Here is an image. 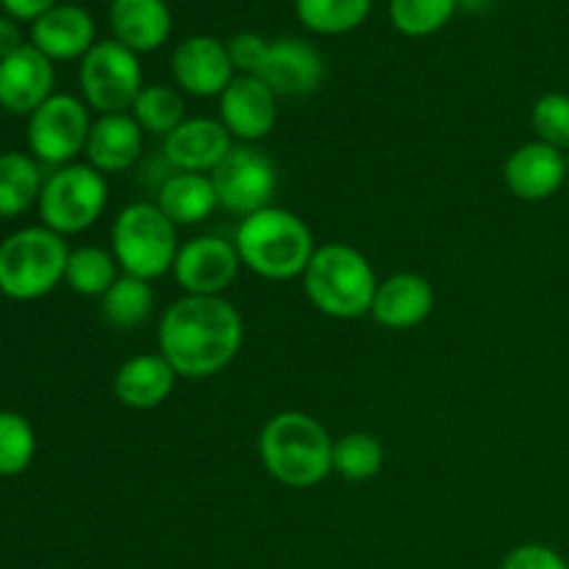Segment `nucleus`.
Listing matches in <instances>:
<instances>
[{
	"label": "nucleus",
	"instance_id": "obj_1",
	"mask_svg": "<svg viewBox=\"0 0 569 569\" xmlns=\"http://www.w3.org/2000/svg\"><path fill=\"white\" fill-rule=\"evenodd\" d=\"M244 322L228 298L183 295L159 317V353L178 378L220 376L239 356Z\"/></svg>",
	"mask_w": 569,
	"mask_h": 569
},
{
	"label": "nucleus",
	"instance_id": "obj_2",
	"mask_svg": "<svg viewBox=\"0 0 569 569\" xmlns=\"http://www.w3.org/2000/svg\"><path fill=\"white\" fill-rule=\"evenodd\" d=\"M259 459L289 489H315L333 472V439L306 411H278L259 433Z\"/></svg>",
	"mask_w": 569,
	"mask_h": 569
},
{
	"label": "nucleus",
	"instance_id": "obj_3",
	"mask_svg": "<svg viewBox=\"0 0 569 569\" xmlns=\"http://www.w3.org/2000/svg\"><path fill=\"white\" fill-rule=\"evenodd\" d=\"M233 244L253 276L264 281H292L303 278L311 256H315V233L295 211L267 206L256 214L242 217Z\"/></svg>",
	"mask_w": 569,
	"mask_h": 569
},
{
	"label": "nucleus",
	"instance_id": "obj_4",
	"mask_svg": "<svg viewBox=\"0 0 569 569\" xmlns=\"http://www.w3.org/2000/svg\"><path fill=\"white\" fill-rule=\"evenodd\" d=\"M378 276L370 259L353 244L331 242L315 250L303 272L306 298L333 320H359L372 309Z\"/></svg>",
	"mask_w": 569,
	"mask_h": 569
},
{
	"label": "nucleus",
	"instance_id": "obj_5",
	"mask_svg": "<svg viewBox=\"0 0 569 569\" xmlns=\"http://www.w3.org/2000/svg\"><path fill=\"white\" fill-rule=\"evenodd\" d=\"M64 237L44 226L20 228L0 242V292L11 300H39L53 292L67 272Z\"/></svg>",
	"mask_w": 569,
	"mask_h": 569
},
{
	"label": "nucleus",
	"instance_id": "obj_6",
	"mask_svg": "<svg viewBox=\"0 0 569 569\" xmlns=\"http://www.w3.org/2000/svg\"><path fill=\"white\" fill-rule=\"evenodd\" d=\"M178 248H181L178 226L167 220L164 211L150 200L126 206L114 217L111 253L126 276L142 278V281H156V278L167 276L176 264Z\"/></svg>",
	"mask_w": 569,
	"mask_h": 569
},
{
	"label": "nucleus",
	"instance_id": "obj_7",
	"mask_svg": "<svg viewBox=\"0 0 569 569\" xmlns=\"http://www.w3.org/2000/svg\"><path fill=\"white\" fill-rule=\"evenodd\" d=\"M106 203H109L106 176H100L94 167L72 161L67 167H56L44 178L37 209L44 228L59 237H76L103 217Z\"/></svg>",
	"mask_w": 569,
	"mask_h": 569
},
{
	"label": "nucleus",
	"instance_id": "obj_8",
	"mask_svg": "<svg viewBox=\"0 0 569 569\" xmlns=\"http://www.w3.org/2000/svg\"><path fill=\"white\" fill-rule=\"evenodd\" d=\"M78 83H81L83 103L100 114H122L137 103L142 83V64L133 50L120 44L117 39L94 42L78 67Z\"/></svg>",
	"mask_w": 569,
	"mask_h": 569
},
{
	"label": "nucleus",
	"instance_id": "obj_9",
	"mask_svg": "<svg viewBox=\"0 0 569 569\" xmlns=\"http://www.w3.org/2000/svg\"><path fill=\"white\" fill-rule=\"evenodd\" d=\"M89 106L72 94H53L28 117V148L39 164L67 167L87 150Z\"/></svg>",
	"mask_w": 569,
	"mask_h": 569
},
{
	"label": "nucleus",
	"instance_id": "obj_10",
	"mask_svg": "<svg viewBox=\"0 0 569 569\" xmlns=\"http://www.w3.org/2000/svg\"><path fill=\"white\" fill-rule=\"evenodd\" d=\"M220 209L250 217L272 206L278 192V170L270 156L256 144H233L231 153L211 172Z\"/></svg>",
	"mask_w": 569,
	"mask_h": 569
},
{
	"label": "nucleus",
	"instance_id": "obj_11",
	"mask_svg": "<svg viewBox=\"0 0 569 569\" xmlns=\"http://www.w3.org/2000/svg\"><path fill=\"white\" fill-rule=\"evenodd\" d=\"M239 270H242V259L237 253V244L214 233L183 242L172 264V276L183 295H198V298H222L226 289L237 281Z\"/></svg>",
	"mask_w": 569,
	"mask_h": 569
},
{
	"label": "nucleus",
	"instance_id": "obj_12",
	"mask_svg": "<svg viewBox=\"0 0 569 569\" xmlns=\"http://www.w3.org/2000/svg\"><path fill=\"white\" fill-rule=\"evenodd\" d=\"M220 122L233 142L256 144L278 122V94L259 76H237L220 94Z\"/></svg>",
	"mask_w": 569,
	"mask_h": 569
},
{
	"label": "nucleus",
	"instance_id": "obj_13",
	"mask_svg": "<svg viewBox=\"0 0 569 569\" xmlns=\"http://www.w3.org/2000/svg\"><path fill=\"white\" fill-rule=\"evenodd\" d=\"M231 133L220 122V117H187L172 133H167L161 153L172 172H200L211 176L220 161L233 148Z\"/></svg>",
	"mask_w": 569,
	"mask_h": 569
},
{
	"label": "nucleus",
	"instance_id": "obj_14",
	"mask_svg": "<svg viewBox=\"0 0 569 569\" xmlns=\"http://www.w3.org/2000/svg\"><path fill=\"white\" fill-rule=\"evenodd\" d=\"M53 61L33 44H22L0 59V109L17 117H31L48 98H53Z\"/></svg>",
	"mask_w": 569,
	"mask_h": 569
},
{
	"label": "nucleus",
	"instance_id": "obj_15",
	"mask_svg": "<svg viewBox=\"0 0 569 569\" xmlns=\"http://www.w3.org/2000/svg\"><path fill=\"white\" fill-rule=\"evenodd\" d=\"M172 76L183 92L194 98H220L237 70L228 56V44L214 37H189L172 53Z\"/></svg>",
	"mask_w": 569,
	"mask_h": 569
},
{
	"label": "nucleus",
	"instance_id": "obj_16",
	"mask_svg": "<svg viewBox=\"0 0 569 569\" xmlns=\"http://www.w3.org/2000/svg\"><path fill=\"white\" fill-rule=\"evenodd\" d=\"M259 78L278 98H306L326 81V61L306 39H276L270 42Z\"/></svg>",
	"mask_w": 569,
	"mask_h": 569
},
{
	"label": "nucleus",
	"instance_id": "obj_17",
	"mask_svg": "<svg viewBox=\"0 0 569 569\" xmlns=\"http://www.w3.org/2000/svg\"><path fill=\"white\" fill-rule=\"evenodd\" d=\"M503 181L515 198L528 200V203H542V200L553 198L565 187V181H569L567 153L539 142V139L520 144L506 159Z\"/></svg>",
	"mask_w": 569,
	"mask_h": 569
},
{
	"label": "nucleus",
	"instance_id": "obj_18",
	"mask_svg": "<svg viewBox=\"0 0 569 569\" xmlns=\"http://www.w3.org/2000/svg\"><path fill=\"white\" fill-rule=\"evenodd\" d=\"M437 295L417 272H395L376 289L370 317L389 331H411L431 317Z\"/></svg>",
	"mask_w": 569,
	"mask_h": 569
},
{
	"label": "nucleus",
	"instance_id": "obj_19",
	"mask_svg": "<svg viewBox=\"0 0 569 569\" xmlns=\"http://www.w3.org/2000/svg\"><path fill=\"white\" fill-rule=\"evenodd\" d=\"M144 148V131L133 120L131 111L122 114H100L92 122L87 139V164L94 167L100 176H120L139 161Z\"/></svg>",
	"mask_w": 569,
	"mask_h": 569
},
{
	"label": "nucleus",
	"instance_id": "obj_20",
	"mask_svg": "<svg viewBox=\"0 0 569 569\" xmlns=\"http://www.w3.org/2000/svg\"><path fill=\"white\" fill-rule=\"evenodd\" d=\"M31 44L50 61L83 59L94 48L92 17L81 6H53L31 22Z\"/></svg>",
	"mask_w": 569,
	"mask_h": 569
},
{
	"label": "nucleus",
	"instance_id": "obj_21",
	"mask_svg": "<svg viewBox=\"0 0 569 569\" xmlns=\"http://www.w3.org/2000/svg\"><path fill=\"white\" fill-rule=\"evenodd\" d=\"M178 372L161 353H139L120 365L114 376V395L126 409L150 411L167 403L176 389Z\"/></svg>",
	"mask_w": 569,
	"mask_h": 569
},
{
	"label": "nucleus",
	"instance_id": "obj_22",
	"mask_svg": "<svg viewBox=\"0 0 569 569\" xmlns=\"http://www.w3.org/2000/svg\"><path fill=\"white\" fill-rule=\"evenodd\" d=\"M109 22L117 42L137 56L159 50L172 31V14L164 0H114Z\"/></svg>",
	"mask_w": 569,
	"mask_h": 569
},
{
	"label": "nucleus",
	"instance_id": "obj_23",
	"mask_svg": "<svg viewBox=\"0 0 569 569\" xmlns=\"http://www.w3.org/2000/svg\"><path fill=\"white\" fill-rule=\"evenodd\" d=\"M156 206L172 220L176 226H198L209 220L217 209V189L211 183V176L200 172H172L164 178V183L156 192Z\"/></svg>",
	"mask_w": 569,
	"mask_h": 569
},
{
	"label": "nucleus",
	"instance_id": "obj_24",
	"mask_svg": "<svg viewBox=\"0 0 569 569\" xmlns=\"http://www.w3.org/2000/svg\"><path fill=\"white\" fill-rule=\"evenodd\" d=\"M44 176L42 164L28 153H0V217L26 214L31 206L39 203Z\"/></svg>",
	"mask_w": 569,
	"mask_h": 569
},
{
	"label": "nucleus",
	"instance_id": "obj_25",
	"mask_svg": "<svg viewBox=\"0 0 569 569\" xmlns=\"http://www.w3.org/2000/svg\"><path fill=\"white\" fill-rule=\"evenodd\" d=\"M156 292L150 281L133 278L122 272L114 287L100 298V315L117 331H131V328L144 326L153 315Z\"/></svg>",
	"mask_w": 569,
	"mask_h": 569
},
{
	"label": "nucleus",
	"instance_id": "obj_26",
	"mask_svg": "<svg viewBox=\"0 0 569 569\" xmlns=\"http://www.w3.org/2000/svg\"><path fill=\"white\" fill-rule=\"evenodd\" d=\"M120 276V264L111 250L100 248V244H81V248L70 250L64 281L81 298H103Z\"/></svg>",
	"mask_w": 569,
	"mask_h": 569
},
{
	"label": "nucleus",
	"instance_id": "obj_27",
	"mask_svg": "<svg viewBox=\"0 0 569 569\" xmlns=\"http://www.w3.org/2000/svg\"><path fill=\"white\" fill-rule=\"evenodd\" d=\"M131 114L144 133L164 139L187 120V103L178 89L167 87V83H150L139 92Z\"/></svg>",
	"mask_w": 569,
	"mask_h": 569
},
{
	"label": "nucleus",
	"instance_id": "obj_28",
	"mask_svg": "<svg viewBox=\"0 0 569 569\" xmlns=\"http://www.w3.org/2000/svg\"><path fill=\"white\" fill-rule=\"evenodd\" d=\"M370 3L372 0H295V9L309 31L322 33V37H339L367 20Z\"/></svg>",
	"mask_w": 569,
	"mask_h": 569
},
{
	"label": "nucleus",
	"instance_id": "obj_29",
	"mask_svg": "<svg viewBox=\"0 0 569 569\" xmlns=\"http://www.w3.org/2000/svg\"><path fill=\"white\" fill-rule=\"evenodd\" d=\"M383 445L372 433L353 431L333 439V472L350 483H365L383 470Z\"/></svg>",
	"mask_w": 569,
	"mask_h": 569
},
{
	"label": "nucleus",
	"instance_id": "obj_30",
	"mask_svg": "<svg viewBox=\"0 0 569 569\" xmlns=\"http://www.w3.org/2000/svg\"><path fill=\"white\" fill-rule=\"evenodd\" d=\"M459 0H389V20L403 37H431L442 31Z\"/></svg>",
	"mask_w": 569,
	"mask_h": 569
},
{
	"label": "nucleus",
	"instance_id": "obj_31",
	"mask_svg": "<svg viewBox=\"0 0 569 569\" xmlns=\"http://www.w3.org/2000/svg\"><path fill=\"white\" fill-rule=\"evenodd\" d=\"M37 456L33 426L17 411H0V478H14L31 467Z\"/></svg>",
	"mask_w": 569,
	"mask_h": 569
},
{
	"label": "nucleus",
	"instance_id": "obj_32",
	"mask_svg": "<svg viewBox=\"0 0 569 569\" xmlns=\"http://www.w3.org/2000/svg\"><path fill=\"white\" fill-rule=\"evenodd\" d=\"M531 126L539 142L569 153V94H542L531 109Z\"/></svg>",
	"mask_w": 569,
	"mask_h": 569
},
{
	"label": "nucleus",
	"instance_id": "obj_33",
	"mask_svg": "<svg viewBox=\"0 0 569 569\" xmlns=\"http://www.w3.org/2000/svg\"><path fill=\"white\" fill-rule=\"evenodd\" d=\"M267 50H270V42L253 31L237 33L228 42V56H231V64L239 76H259L261 67H264Z\"/></svg>",
	"mask_w": 569,
	"mask_h": 569
},
{
	"label": "nucleus",
	"instance_id": "obj_34",
	"mask_svg": "<svg viewBox=\"0 0 569 569\" xmlns=\"http://www.w3.org/2000/svg\"><path fill=\"white\" fill-rule=\"evenodd\" d=\"M500 569H569V565L559 550L548 548V545L528 542L517 545V548L506 556Z\"/></svg>",
	"mask_w": 569,
	"mask_h": 569
},
{
	"label": "nucleus",
	"instance_id": "obj_35",
	"mask_svg": "<svg viewBox=\"0 0 569 569\" xmlns=\"http://www.w3.org/2000/svg\"><path fill=\"white\" fill-rule=\"evenodd\" d=\"M0 6L6 9V14L11 20H39L44 11H50L53 6H59V0H0Z\"/></svg>",
	"mask_w": 569,
	"mask_h": 569
},
{
	"label": "nucleus",
	"instance_id": "obj_36",
	"mask_svg": "<svg viewBox=\"0 0 569 569\" xmlns=\"http://www.w3.org/2000/svg\"><path fill=\"white\" fill-rule=\"evenodd\" d=\"M22 37H20V28L11 17H0V59L11 56L14 50L22 48Z\"/></svg>",
	"mask_w": 569,
	"mask_h": 569
},
{
	"label": "nucleus",
	"instance_id": "obj_37",
	"mask_svg": "<svg viewBox=\"0 0 569 569\" xmlns=\"http://www.w3.org/2000/svg\"><path fill=\"white\" fill-rule=\"evenodd\" d=\"M459 6L465 11H470V14H487L495 6V0H459Z\"/></svg>",
	"mask_w": 569,
	"mask_h": 569
},
{
	"label": "nucleus",
	"instance_id": "obj_38",
	"mask_svg": "<svg viewBox=\"0 0 569 569\" xmlns=\"http://www.w3.org/2000/svg\"><path fill=\"white\" fill-rule=\"evenodd\" d=\"M567 170H569V153H567Z\"/></svg>",
	"mask_w": 569,
	"mask_h": 569
}]
</instances>
